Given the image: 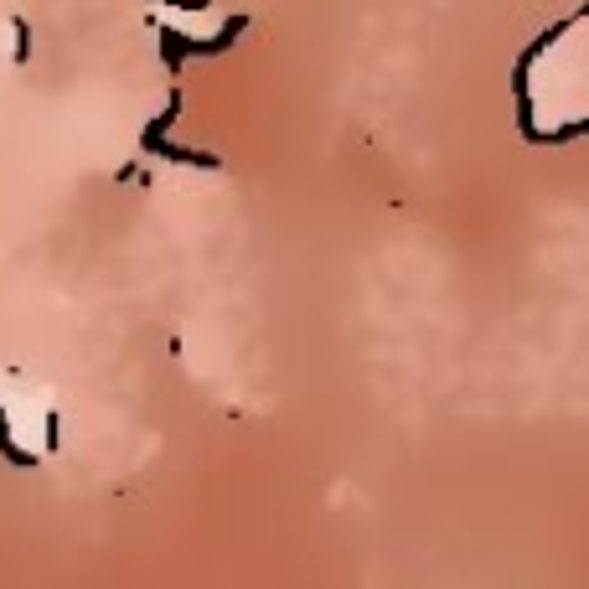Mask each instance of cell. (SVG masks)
Instances as JSON below:
<instances>
[{"label": "cell", "mask_w": 589, "mask_h": 589, "mask_svg": "<svg viewBox=\"0 0 589 589\" xmlns=\"http://www.w3.org/2000/svg\"><path fill=\"white\" fill-rule=\"evenodd\" d=\"M62 445L57 393L26 372H0V455L11 465H42Z\"/></svg>", "instance_id": "1"}, {"label": "cell", "mask_w": 589, "mask_h": 589, "mask_svg": "<svg viewBox=\"0 0 589 589\" xmlns=\"http://www.w3.org/2000/svg\"><path fill=\"white\" fill-rule=\"evenodd\" d=\"M248 31V16H228L223 21V31H217V37H207V42H192V37H181L176 26H155V52H161V62H166V73L171 78H181V62H192V57H223L238 37Z\"/></svg>", "instance_id": "2"}, {"label": "cell", "mask_w": 589, "mask_h": 589, "mask_svg": "<svg viewBox=\"0 0 589 589\" xmlns=\"http://www.w3.org/2000/svg\"><path fill=\"white\" fill-rule=\"evenodd\" d=\"M176 114H181V88H176V78H171V99H166V109L155 114L150 124H145V135H140V145L145 150H155V155H166V161H181V166H207V171H217L223 161H217L212 150H186V145H171L166 135H171V124H176Z\"/></svg>", "instance_id": "3"}, {"label": "cell", "mask_w": 589, "mask_h": 589, "mask_svg": "<svg viewBox=\"0 0 589 589\" xmlns=\"http://www.w3.org/2000/svg\"><path fill=\"white\" fill-rule=\"evenodd\" d=\"M150 6H176V11H212V0H150Z\"/></svg>", "instance_id": "4"}, {"label": "cell", "mask_w": 589, "mask_h": 589, "mask_svg": "<svg viewBox=\"0 0 589 589\" xmlns=\"http://www.w3.org/2000/svg\"><path fill=\"white\" fill-rule=\"evenodd\" d=\"M11 31H16V62H26V21L16 16V21H11Z\"/></svg>", "instance_id": "5"}]
</instances>
